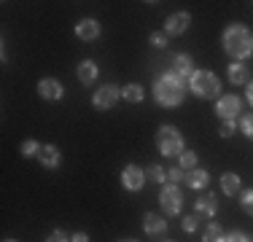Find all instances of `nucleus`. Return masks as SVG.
I'll list each match as a JSON object with an SVG mask.
<instances>
[{"mask_svg": "<svg viewBox=\"0 0 253 242\" xmlns=\"http://www.w3.org/2000/svg\"><path fill=\"white\" fill-rule=\"evenodd\" d=\"M186 175H189V172H186V169H180V167H170V169H167V183H180V180H186Z\"/></svg>", "mask_w": 253, "mask_h": 242, "instance_id": "nucleus-29", "label": "nucleus"}, {"mask_svg": "<svg viewBox=\"0 0 253 242\" xmlns=\"http://www.w3.org/2000/svg\"><path fill=\"white\" fill-rule=\"evenodd\" d=\"M221 191L226 194V197H234V194L243 191V180H240L237 172H224L221 175Z\"/></svg>", "mask_w": 253, "mask_h": 242, "instance_id": "nucleus-18", "label": "nucleus"}, {"mask_svg": "<svg viewBox=\"0 0 253 242\" xmlns=\"http://www.w3.org/2000/svg\"><path fill=\"white\" fill-rule=\"evenodd\" d=\"M189 86L200 100H218L221 97V81L213 70H194V76L189 78Z\"/></svg>", "mask_w": 253, "mask_h": 242, "instance_id": "nucleus-3", "label": "nucleus"}, {"mask_svg": "<svg viewBox=\"0 0 253 242\" xmlns=\"http://www.w3.org/2000/svg\"><path fill=\"white\" fill-rule=\"evenodd\" d=\"M119 100H122V86H116V83H102L92 94V105L97 111H111V108H116Z\"/></svg>", "mask_w": 253, "mask_h": 242, "instance_id": "nucleus-6", "label": "nucleus"}, {"mask_svg": "<svg viewBox=\"0 0 253 242\" xmlns=\"http://www.w3.org/2000/svg\"><path fill=\"white\" fill-rule=\"evenodd\" d=\"M245 97H248V102H251V108H253V78H251L248 86H245Z\"/></svg>", "mask_w": 253, "mask_h": 242, "instance_id": "nucleus-34", "label": "nucleus"}, {"mask_svg": "<svg viewBox=\"0 0 253 242\" xmlns=\"http://www.w3.org/2000/svg\"><path fill=\"white\" fill-rule=\"evenodd\" d=\"M97 62L94 59H81L78 62V81H81V86H92L94 81H97Z\"/></svg>", "mask_w": 253, "mask_h": 242, "instance_id": "nucleus-16", "label": "nucleus"}, {"mask_svg": "<svg viewBox=\"0 0 253 242\" xmlns=\"http://www.w3.org/2000/svg\"><path fill=\"white\" fill-rule=\"evenodd\" d=\"M159 207H162V213H165L167 218H172V215L180 213V207H183V191H180V186H175V183H165V186H162Z\"/></svg>", "mask_w": 253, "mask_h": 242, "instance_id": "nucleus-5", "label": "nucleus"}, {"mask_svg": "<svg viewBox=\"0 0 253 242\" xmlns=\"http://www.w3.org/2000/svg\"><path fill=\"white\" fill-rule=\"evenodd\" d=\"M224 242H251V237L243 232V229H234V232H229L224 237Z\"/></svg>", "mask_w": 253, "mask_h": 242, "instance_id": "nucleus-30", "label": "nucleus"}, {"mask_svg": "<svg viewBox=\"0 0 253 242\" xmlns=\"http://www.w3.org/2000/svg\"><path fill=\"white\" fill-rule=\"evenodd\" d=\"M221 43H224V51L232 57V62H245V59L253 54V33L245 27V24L234 22L224 30Z\"/></svg>", "mask_w": 253, "mask_h": 242, "instance_id": "nucleus-2", "label": "nucleus"}, {"mask_svg": "<svg viewBox=\"0 0 253 242\" xmlns=\"http://www.w3.org/2000/svg\"><path fill=\"white\" fill-rule=\"evenodd\" d=\"M234 129H237V121H221L218 135H221V137H232V135H234Z\"/></svg>", "mask_w": 253, "mask_h": 242, "instance_id": "nucleus-31", "label": "nucleus"}, {"mask_svg": "<svg viewBox=\"0 0 253 242\" xmlns=\"http://www.w3.org/2000/svg\"><path fill=\"white\" fill-rule=\"evenodd\" d=\"M240 207H243V213L253 215V189L240 191Z\"/></svg>", "mask_w": 253, "mask_h": 242, "instance_id": "nucleus-25", "label": "nucleus"}, {"mask_svg": "<svg viewBox=\"0 0 253 242\" xmlns=\"http://www.w3.org/2000/svg\"><path fill=\"white\" fill-rule=\"evenodd\" d=\"M122 186H124V191L137 194L143 186H146V169H143L140 164H126L122 169Z\"/></svg>", "mask_w": 253, "mask_h": 242, "instance_id": "nucleus-8", "label": "nucleus"}, {"mask_svg": "<svg viewBox=\"0 0 253 242\" xmlns=\"http://www.w3.org/2000/svg\"><path fill=\"white\" fill-rule=\"evenodd\" d=\"M156 148H159V154L167 156V159H178L186 151L183 137H180V132L172 124H162L159 129H156Z\"/></svg>", "mask_w": 253, "mask_h": 242, "instance_id": "nucleus-4", "label": "nucleus"}, {"mask_svg": "<svg viewBox=\"0 0 253 242\" xmlns=\"http://www.w3.org/2000/svg\"><path fill=\"white\" fill-rule=\"evenodd\" d=\"M167 215H156V213H146L143 215V232L148 234V237H162V234H167Z\"/></svg>", "mask_w": 253, "mask_h": 242, "instance_id": "nucleus-10", "label": "nucleus"}, {"mask_svg": "<svg viewBox=\"0 0 253 242\" xmlns=\"http://www.w3.org/2000/svg\"><path fill=\"white\" fill-rule=\"evenodd\" d=\"M189 24H191V14H186V11H178V14H170L165 19V33H167V38H178V35H183L186 30H189Z\"/></svg>", "mask_w": 253, "mask_h": 242, "instance_id": "nucleus-9", "label": "nucleus"}, {"mask_svg": "<svg viewBox=\"0 0 253 242\" xmlns=\"http://www.w3.org/2000/svg\"><path fill=\"white\" fill-rule=\"evenodd\" d=\"M197 226H200V215H186L183 221H180V229H183L186 234H191V232H197Z\"/></svg>", "mask_w": 253, "mask_h": 242, "instance_id": "nucleus-28", "label": "nucleus"}, {"mask_svg": "<svg viewBox=\"0 0 253 242\" xmlns=\"http://www.w3.org/2000/svg\"><path fill=\"white\" fill-rule=\"evenodd\" d=\"M122 97L126 102H143L146 100V89H143L140 83H126V86L122 89Z\"/></svg>", "mask_w": 253, "mask_h": 242, "instance_id": "nucleus-20", "label": "nucleus"}, {"mask_svg": "<svg viewBox=\"0 0 253 242\" xmlns=\"http://www.w3.org/2000/svg\"><path fill=\"white\" fill-rule=\"evenodd\" d=\"M186 183H189V189H194V191H202V189H208L210 186V175L205 172V169H191L189 175H186Z\"/></svg>", "mask_w": 253, "mask_h": 242, "instance_id": "nucleus-19", "label": "nucleus"}, {"mask_svg": "<svg viewBox=\"0 0 253 242\" xmlns=\"http://www.w3.org/2000/svg\"><path fill=\"white\" fill-rule=\"evenodd\" d=\"M186 89H189V81L180 78L175 70H167L162 76H156L154 81V100L162 108H178L186 97Z\"/></svg>", "mask_w": 253, "mask_h": 242, "instance_id": "nucleus-1", "label": "nucleus"}, {"mask_svg": "<svg viewBox=\"0 0 253 242\" xmlns=\"http://www.w3.org/2000/svg\"><path fill=\"white\" fill-rule=\"evenodd\" d=\"M229 81L234 86H248L251 83V68L245 62H229Z\"/></svg>", "mask_w": 253, "mask_h": 242, "instance_id": "nucleus-15", "label": "nucleus"}, {"mask_svg": "<svg viewBox=\"0 0 253 242\" xmlns=\"http://www.w3.org/2000/svg\"><path fill=\"white\" fill-rule=\"evenodd\" d=\"M243 113V100L237 94H221L215 100V116L221 121H234Z\"/></svg>", "mask_w": 253, "mask_h": 242, "instance_id": "nucleus-7", "label": "nucleus"}, {"mask_svg": "<svg viewBox=\"0 0 253 242\" xmlns=\"http://www.w3.org/2000/svg\"><path fill=\"white\" fill-rule=\"evenodd\" d=\"M19 151H22V156H25V159H33V156L41 154V145H38V140H25V143L19 145Z\"/></svg>", "mask_w": 253, "mask_h": 242, "instance_id": "nucleus-24", "label": "nucleus"}, {"mask_svg": "<svg viewBox=\"0 0 253 242\" xmlns=\"http://www.w3.org/2000/svg\"><path fill=\"white\" fill-rule=\"evenodd\" d=\"M70 242H89V234L86 232H76L73 237H70Z\"/></svg>", "mask_w": 253, "mask_h": 242, "instance_id": "nucleus-33", "label": "nucleus"}, {"mask_svg": "<svg viewBox=\"0 0 253 242\" xmlns=\"http://www.w3.org/2000/svg\"><path fill=\"white\" fill-rule=\"evenodd\" d=\"M3 242H16V240H3Z\"/></svg>", "mask_w": 253, "mask_h": 242, "instance_id": "nucleus-37", "label": "nucleus"}, {"mask_svg": "<svg viewBox=\"0 0 253 242\" xmlns=\"http://www.w3.org/2000/svg\"><path fill=\"white\" fill-rule=\"evenodd\" d=\"M148 43L156 46V48H167V43H170V38H167V33H165V30H156V33L148 35Z\"/></svg>", "mask_w": 253, "mask_h": 242, "instance_id": "nucleus-26", "label": "nucleus"}, {"mask_svg": "<svg viewBox=\"0 0 253 242\" xmlns=\"http://www.w3.org/2000/svg\"><path fill=\"white\" fill-rule=\"evenodd\" d=\"M119 242H137V240H119Z\"/></svg>", "mask_w": 253, "mask_h": 242, "instance_id": "nucleus-35", "label": "nucleus"}, {"mask_svg": "<svg viewBox=\"0 0 253 242\" xmlns=\"http://www.w3.org/2000/svg\"><path fill=\"white\" fill-rule=\"evenodd\" d=\"M194 213L200 218H213L218 213V197L215 194H200L194 199Z\"/></svg>", "mask_w": 253, "mask_h": 242, "instance_id": "nucleus-11", "label": "nucleus"}, {"mask_svg": "<svg viewBox=\"0 0 253 242\" xmlns=\"http://www.w3.org/2000/svg\"><path fill=\"white\" fill-rule=\"evenodd\" d=\"M240 129H243V135L253 140V113H243V119H240Z\"/></svg>", "mask_w": 253, "mask_h": 242, "instance_id": "nucleus-27", "label": "nucleus"}, {"mask_svg": "<svg viewBox=\"0 0 253 242\" xmlns=\"http://www.w3.org/2000/svg\"><path fill=\"white\" fill-rule=\"evenodd\" d=\"M38 161H41V164H43L46 169H57L59 164H62V151H59L57 145L46 143V145H41V154H38Z\"/></svg>", "mask_w": 253, "mask_h": 242, "instance_id": "nucleus-14", "label": "nucleus"}, {"mask_svg": "<svg viewBox=\"0 0 253 242\" xmlns=\"http://www.w3.org/2000/svg\"><path fill=\"white\" fill-rule=\"evenodd\" d=\"M162 242H175V240H162Z\"/></svg>", "mask_w": 253, "mask_h": 242, "instance_id": "nucleus-36", "label": "nucleus"}, {"mask_svg": "<svg viewBox=\"0 0 253 242\" xmlns=\"http://www.w3.org/2000/svg\"><path fill=\"white\" fill-rule=\"evenodd\" d=\"M146 178L154 180V183H162V186H165V183H167V169L162 167V164H148V167H146Z\"/></svg>", "mask_w": 253, "mask_h": 242, "instance_id": "nucleus-22", "label": "nucleus"}, {"mask_svg": "<svg viewBox=\"0 0 253 242\" xmlns=\"http://www.w3.org/2000/svg\"><path fill=\"white\" fill-rule=\"evenodd\" d=\"M46 242H70V237H68V232H62V229H54L49 237H46Z\"/></svg>", "mask_w": 253, "mask_h": 242, "instance_id": "nucleus-32", "label": "nucleus"}, {"mask_svg": "<svg viewBox=\"0 0 253 242\" xmlns=\"http://www.w3.org/2000/svg\"><path fill=\"white\" fill-rule=\"evenodd\" d=\"M102 33L100 22L97 19H81L76 24V38L78 40H86V43H92V40H97Z\"/></svg>", "mask_w": 253, "mask_h": 242, "instance_id": "nucleus-12", "label": "nucleus"}, {"mask_svg": "<svg viewBox=\"0 0 253 242\" xmlns=\"http://www.w3.org/2000/svg\"><path fill=\"white\" fill-rule=\"evenodd\" d=\"M224 237H226V232L221 229V223H210L202 234V242H224Z\"/></svg>", "mask_w": 253, "mask_h": 242, "instance_id": "nucleus-21", "label": "nucleus"}, {"mask_svg": "<svg viewBox=\"0 0 253 242\" xmlns=\"http://www.w3.org/2000/svg\"><path fill=\"white\" fill-rule=\"evenodd\" d=\"M178 167L186 169V172L197 169V154H194V151H183V154L178 156Z\"/></svg>", "mask_w": 253, "mask_h": 242, "instance_id": "nucleus-23", "label": "nucleus"}, {"mask_svg": "<svg viewBox=\"0 0 253 242\" xmlns=\"http://www.w3.org/2000/svg\"><path fill=\"white\" fill-rule=\"evenodd\" d=\"M172 70H175L180 78L189 81V78L194 76V59H191L189 54H175V57H172Z\"/></svg>", "mask_w": 253, "mask_h": 242, "instance_id": "nucleus-17", "label": "nucleus"}, {"mask_svg": "<svg viewBox=\"0 0 253 242\" xmlns=\"http://www.w3.org/2000/svg\"><path fill=\"white\" fill-rule=\"evenodd\" d=\"M38 94L43 97V100H62V94H65V89H62V83L57 81V78H41L38 81Z\"/></svg>", "mask_w": 253, "mask_h": 242, "instance_id": "nucleus-13", "label": "nucleus"}]
</instances>
